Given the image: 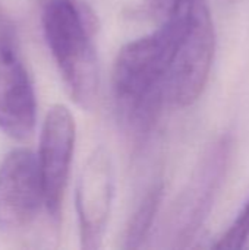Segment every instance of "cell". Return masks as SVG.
<instances>
[{
  "label": "cell",
  "instance_id": "obj_10",
  "mask_svg": "<svg viewBox=\"0 0 249 250\" xmlns=\"http://www.w3.org/2000/svg\"><path fill=\"white\" fill-rule=\"evenodd\" d=\"M249 239V196L241 208L238 217L230 224L227 231L214 245L219 250H239L244 249Z\"/></svg>",
  "mask_w": 249,
  "mask_h": 250
},
{
  "label": "cell",
  "instance_id": "obj_4",
  "mask_svg": "<svg viewBox=\"0 0 249 250\" xmlns=\"http://www.w3.org/2000/svg\"><path fill=\"white\" fill-rule=\"evenodd\" d=\"M216 50V35L207 0H192L188 28L167 78V100L178 107L192 105L203 94Z\"/></svg>",
  "mask_w": 249,
  "mask_h": 250
},
{
  "label": "cell",
  "instance_id": "obj_7",
  "mask_svg": "<svg viewBox=\"0 0 249 250\" xmlns=\"http://www.w3.org/2000/svg\"><path fill=\"white\" fill-rule=\"evenodd\" d=\"M114 192V176L110 154L98 146L85 161L75 193L79 223V239L84 250L101 248L109 223Z\"/></svg>",
  "mask_w": 249,
  "mask_h": 250
},
{
  "label": "cell",
  "instance_id": "obj_2",
  "mask_svg": "<svg viewBox=\"0 0 249 250\" xmlns=\"http://www.w3.org/2000/svg\"><path fill=\"white\" fill-rule=\"evenodd\" d=\"M41 25L68 94L82 108H91L100 86L95 13L82 0H45Z\"/></svg>",
  "mask_w": 249,
  "mask_h": 250
},
{
  "label": "cell",
  "instance_id": "obj_1",
  "mask_svg": "<svg viewBox=\"0 0 249 250\" xmlns=\"http://www.w3.org/2000/svg\"><path fill=\"white\" fill-rule=\"evenodd\" d=\"M192 0H173L161 25L125 44L113 63L112 89L123 126L135 141L154 127L167 98V78L188 28Z\"/></svg>",
  "mask_w": 249,
  "mask_h": 250
},
{
  "label": "cell",
  "instance_id": "obj_11",
  "mask_svg": "<svg viewBox=\"0 0 249 250\" xmlns=\"http://www.w3.org/2000/svg\"><path fill=\"white\" fill-rule=\"evenodd\" d=\"M0 32L10 37V38H16L15 35V25L12 22V19L9 18V15H6L4 9L1 7V3H0Z\"/></svg>",
  "mask_w": 249,
  "mask_h": 250
},
{
  "label": "cell",
  "instance_id": "obj_9",
  "mask_svg": "<svg viewBox=\"0 0 249 250\" xmlns=\"http://www.w3.org/2000/svg\"><path fill=\"white\" fill-rule=\"evenodd\" d=\"M163 192H164V188H163L161 180L153 183L148 188V190L145 192L142 201L136 207V209L132 214L129 224L126 227V233H125V239H123L125 249H138L147 240V237L153 229L156 214L160 208V204L163 199Z\"/></svg>",
  "mask_w": 249,
  "mask_h": 250
},
{
  "label": "cell",
  "instance_id": "obj_3",
  "mask_svg": "<svg viewBox=\"0 0 249 250\" xmlns=\"http://www.w3.org/2000/svg\"><path fill=\"white\" fill-rule=\"evenodd\" d=\"M232 148V138L220 136L201 157L192 177L173 204L166 227H163L167 248H186L201 230L226 177Z\"/></svg>",
  "mask_w": 249,
  "mask_h": 250
},
{
  "label": "cell",
  "instance_id": "obj_5",
  "mask_svg": "<svg viewBox=\"0 0 249 250\" xmlns=\"http://www.w3.org/2000/svg\"><path fill=\"white\" fill-rule=\"evenodd\" d=\"M45 211L38 160L26 148L12 149L0 164V233H26Z\"/></svg>",
  "mask_w": 249,
  "mask_h": 250
},
{
  "label": "cell",
  "instance_id": "obj_6",
  "mask_svg": "<svg viewBox=\"0 0 249 250\" xmlns=\"http://www.w3.org/2000/svg\"><path fill=\"white\" fill-rule=\"evenodd\" d=\"M75 139L76 125L70 110L63 104L53 105L43 123L37 155L45 209L53 224L60 223Z\"/></svg>",
  "mask_w": 249,
  "mask_h": 250
},
{
  "label": "cell",
  "instance_id": "obj_8",
  "mask_svg": "<svg viewBox=\"0 0 249 250\" xmlns=\"http://www.w3.org/2000/svg\"><path fill=\"white\" fill-rule=\"evenodd\" d=\"M37 122V97L13 38L0 32V130L25 141Z\"/></svg>",
  "mask_w": 249,
  "mask_h": 250
}]
</instances>
